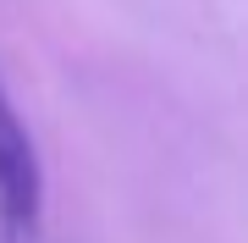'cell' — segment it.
Masks as SVG:
<instances>
[{"label":"cell","instance_id":"obj_1","mask_svg":"<svg viewBox=\"0 0 248 243\" xmlns=\"http://www.w3.org/2000/svg\"><path fill=\"white\" fill-rule=\"evenodd\" d=\"M39 205H45V177H39L33 138L0 83V232L6 238H33Z\"/></svg>","mask_w":248,"mask_h":243}]
</instances>
